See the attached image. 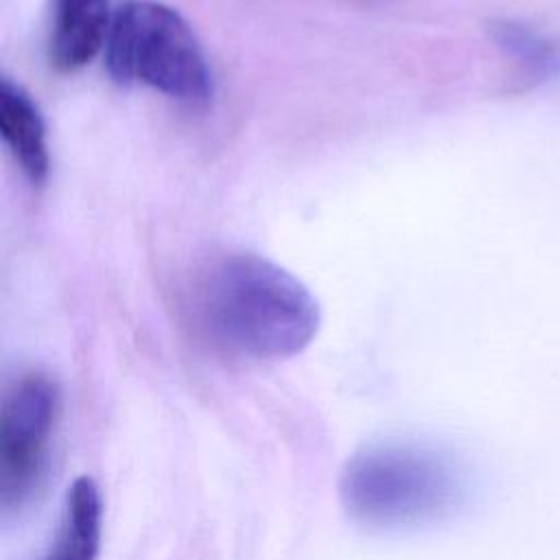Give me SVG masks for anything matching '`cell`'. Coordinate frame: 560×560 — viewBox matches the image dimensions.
Instances as JSON below:
<instances>
[{
	"label": "cell",
	"instance_id": "cell-4",
	"mask_svg": "<svg viewBox=\"0 0 560 560\" xmlns=\"http://www.w3.org/2000/svg\"><path fill=\"white\" fill-rule=\"evenodd\" d=\"M61 418V389L44 372L11 381L0 402V510L11 516L42 490Z\"/></svg>",
	"mask_w": 560,
	"mask_h": 560
},
{
	"label": "cell",
	"instance_id": "cell-5",
	"mask_svg": "<svg viewBox=\"0 0 560 560\" xmlns=\"http://www.w3.org/2000/svg\"><path fill=\"white\" fill-rule=\"evenodd\" d=\"M112 22L109 0H50V66L63 74L85 68L107 46Z\"/></svg>",
	"mask_w": 560,
	"mask_h": 560
},
{
	"label": "cell",
	"instance_id": "cell-2",
	"mask_svg": "<svg viewBox=\"0 0 560 560\" xmlns=\"http://www.w3.org/2000/svg\"><path fill=\"white\" fill-rule=\"evenodd\" d=\"M339 494L357 523L398 529L448 514L464 494V481L455 462L438 448L385 442L365 446L348 459Z\"/></svg>",
	"mask_w": 560,
	"mask_h": 560
},
{
	"label": "cell",
	"instance_id": "cell-3",
	"mask_svg": "<svg viewBox=\"0 0 560 560\" xmlns=\"http://www.w3.org/2000/svg\"><path fill=\"white\" fill-rule=\"evenodd\" d=\"M105 63L116 81L140 83L182 103H206L212 94L195 31L182 13L155 0H127L114 11Z\"/></svg>",
	"mask_w": 560,
	"mask_h": 560
},
{
	"label": "cell",
	"instance_id": "cell-6",
	"mask_svg": "<svg viewBox=\"0 0 560 560\" xmlns=\"http://www.w3.org/2000/svg\"><path fill=\"white\" fill-rule=\"evenodd\" d=\"M0 136L33 184H42L50 168L46 125L31 94L11 79L0 81Z\"/></svg>",
	"mask_w": 560,
	"mask_h": 560
},
{
	"label": "cell",
	"instance_id": "cell-1",
	"mask_svg": "<svg viewBox=\"0 0 560 560\" xmlns=\"http://www.w3.org/2000/svg\"><path fill=\"white\" fill-rule=\"evenodd\" d=\"M190 319L199 337L219 352L278 361L315 339L322 313L293 273L241 252L212 260L195 280Z\"/></svg>",
	"mask_w": 560,
	"mask_h": 560
},
{
	"label": "cell",
	"instance_id": "cell-7",
	"mask_svg": "<svg viewBox=\"0 0 560 560\" xmlns=\"http://www.w3.org/2000/svg\"><path fill=\"white\" fill-rule=\"evenodd\" d=\"M103 545V499L90 477H79L66 492L52 545L39 560H98Z\"/></svg>",
	"mask_w": 560,
	"mask_h": 560
},
{
	"label": "cell",
	"instance_id": "cell-8",
	"mask_svg": "<svg viewBox=\"0 0 560 560\" xmlns=\"http://www.w3.org/2000/svg\"><path fill=\"white\" fill-rule=\"evenodd\" d=\"M490 33L497 46L516 63L525 85L549 81L560 72V48L532 26L516 20H497Z\"/></svg>",
	"mask_w": 560,
	"mask_h": 560
}]
</instances>
